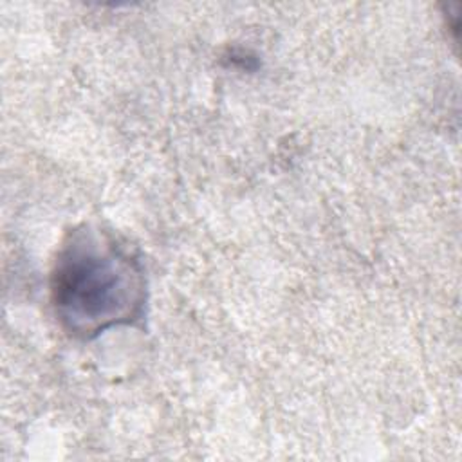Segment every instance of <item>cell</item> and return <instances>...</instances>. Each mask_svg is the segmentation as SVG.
<instances>
[{
    "instance_id": "cell-1",
    "label": "cell",
    "mask_w": 462,
    "mask_h": 462,
    "mask_svg": "<svg viewBox=\"0 0 462 462\" xmlns=\"http://www.w3.org/2000/svg\"><path fill=\"white\" fill-rule=\"evenodd\" d=\"M51 303L60 325L90 339L143 314L141 263L106 231L81 227L67 235L51 271Z\"/></svg>"
}]
</instances>
